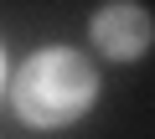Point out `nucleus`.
<instances>
[{
    "label": "nucleus",
    "instance_id": "f257e3e1",
    "mask_svg": "<svg viewBox=\"0 0 155 139\" xmlns=\"http://www.w3.org/2000/svg\"><path fill=\"white\" fill-rule=\"evenodd\" d=\"M93 98V67L78 52H41L26 62V72L16 77V108L26 124H67L88 108Z\"/></svg>",
    "mask_w": 155,
    "mask_h": 139
},
{
    "label": "nucleus",
    "instance_id": "f03ea898",
    "mask_svg": "<svg viewBox=\"0 0 155 139\" xmlns=\"http://www.w3.org/2000/svg\"><path fill=\"white\" fill-rule=\"evenodd\" d=\"M93 36L104 41L109 57H134V52H145V41H150V16L134 11V5H109V11H98Z\"/></svg>",
    "mask_w": 155,
    "mask_h": 139
}]
</instances>
